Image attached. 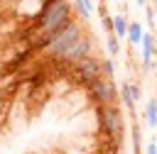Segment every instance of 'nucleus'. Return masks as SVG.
<instances>
[{
  "instance_id": "5",
  "label": "nucleus",
  "mask_w": 157,
  "mask_h": 154,
  "mask_svg": "<svg viewBox=\"0 0 157 154\" xmlns=\"http://www.w3.org/2000/svg\"><path fill=\"white\" fill-rule=\"evenodd\" d=\"M93 54V37L86 32L81 39H76L59 59H56V64H61V66H74V64H78V61H83V59H88Z\"/></svg>"
},
{
  "instance_id": "13",
  "label": "nucleus",
  "mask_w": 157,
  "mask_h": 154,
  "mask_svg": "<svg viewBox=\"0 0 157 154\" xmlns=\"http://www.w3.org/2000/svg\"><path fill=\"white\" fill-rule=\"evenodd\" d=\"M105 51H108V56H113V59L120 54V39H118L113 32L105 34Z\"/></svg>"
},
{
  "instance_id": "11",
  "label": "nucleus",
  "mask_w": 157,
  "mask_h": 154,
  "mask_svg": "<svg viewBox=\"0 0 157 154\" xmlns=\"http://www.w3.org/2000/svg\"><path fill=\"white\" fill-rule=\"evenodd\" d=\"M71 2H74V10H76V15H78L81 20H91V15H93V10H96L93 0H71Z\"/></svg>"
},
{
  "instance_id": "10",
  "label": "nucleus",
  "mask_w": 157,
  "mask_h": 154,
  "mask_svg": "<svg viewBox=\"0 0 157 154\" xmlns=\"http://www.w3.org/2000/svg\"><path fill=\"white\" fill-rule=\"evenodd\" d=\"M142 117H145V122H147L150 130H157V98L155 95L147 100V105L142 110Z\"/></svg>"
},
{
  "instance_id": "17",
  "label": "nucleus",
  "mask_w": 157,
  "mask_h": 154,
  "mask_svg": "<svg viewBox=\"0 0 157 154\" xmlns=\"http://www.w3.org/2000/svg\"><path fill=\"white\" fill-rule=\"evenodd\" d=\"M130 90H132V98L140 103V98H142V90H140V86H137L135 81H130Z\"/></svg>"
},
{
  "instance_id": "6",
  "label": "nucleus",
  "mask_w": 157,
  "mask_h": 154,
  "mask_svg": "<svg viewBox=\"0 0 157 154\" xmlns=\"http://www.w3.org/2000/svg\"><path fill=\"white\" fill-rule=\"evenodd\" d=\"M140 54H142V68H145V71L155 68V56H157V39H155V32L145 29V37H142V44H140Z\"/></svg>"
},
{
  "instance_id": "9",
  "label": "nucleus",
  "mask_w": 157,
  "mask_h": 154,
  "mask_svg": "<svg viewBox=\"0 0 157 154\" xmlns=\"http://www.w3.org/2000/svg\"><path fill=\"white\" fill-rule=\"evenodd\" d=\"M118 100L123 103V108H125L128 112H132V110H135L137 100L132 98V90H130V81H123V83H120V88H118Z\"/></svg>"
},
{
  "instance_id": "15",
  "label": "nucleus",
  "mask_w": 157,
  "mask_h": 154,
  "mask_svg": "<svg viewBox=\"0 0 157 154\" xmlns=\"http://www.w3.org/2000/svg\"><path fill=\"white\" fill-rule=\"evenodd\" d=\"M145 22H147V29H150V32H155V29H157V27H155L157 22H155V7H152V5H147V7H145Z\"/></svg>"
},
{
  "instance_id": "20",
  "label": "nucleus",
  "mask_w": 157,
  "mask_h": 154,
  "mask_svg": "<svg viewBox=\"0 0 157 154\" xmlns=\"http://www.w3.org/2000/svg\"><path fill=\"white\" fill-rule=\"evenodd\" d=\"M108 2H113V5H123V0H108Z\"/></svg>"
},
{
  "instance_id": "12",
  "label": "nucleus",
  "mask_w": 157,
  "mask_h": 154,
  "mask_svg": "<svg viewBox=\"0 0 157 154\" xmlns=\"http://www.w3.org/2000/svg\"><path fill=\"white\" fill-rule=\"evenodd\" d=\"M98 15H101V29H103L105 34H110V32H113V15L105 10V2L98 7Z\"/></svg>"
},
{
  "instance_id": "7",
  "label": "nucleus",
  "mask_w": 157,
  "mask_h": 154,
  "mask_svg": "<svg viewBox=\"0 0 157 154\" xmlns=\"http://www.w3.org/2000/svg\"><path fill=\"white\" fill-rule=\"evenodd\" d=\"M142 37H145V24L137 22V20H130V24H128V44L132 49H137L142 44Z\"/></svg>"
},
{
  "instance_id": "18",
  "label": "nucleus",
  "mask_w": 157,
  "mask_h": 154,
  "mask_svg": "<svg viewBox=\"0 0 157 154\" xmlns=\"http://www.w3.org/2000/svg\"><path fill=\"white\" fill-rule=\"evenodd\" d=\"M145 154H157V139H150L145 144Z\"/></svg>"
},
{
  "instance_id": "4",
  "label": "nucleus",
  "mask_w": 157,
  "mask_h": 154,
  "mask_svg": "<svg viewBox=\"0 0 157 154\" xmlns=\"http://www.w3.org/2000/svg\"><path fill=\"white\" fill-rule=\"evenodd\" d=\"M83 90H86L88 100H91L96 108H98V105H110V103H118V86H115V78L103 76V78L93 81L88 88H83Z\"/></svg>"
},
{
  "instance_id": "1",
  "label": "nucleus",
  "mask_w": 157,
  "mask_h": 154,
  "mask_svg": "<svg viewBox=\"0 0 157 154\" xmlns=\"http://www.w3.org/2000/svg\"><path fill=\"white\" fill-rule=\"evenodd\" d=\"M96 122H98V132H101L103 139L123 142V132H125L123 105H118V103L98 105V108H96Z\"/></svg>"
},
{
  "instance_id": "19",
  "label": "nucleus",
  "mask_w": 157,
  "mask_h": 154,
  "mask_svg": "<svg viewBox=\"0 0 157 154\" xmlns=\"http://www.w3.org/2000/svg\"><path fill=\"white\" fill-rule=\"evenodd\" d=\"M135 5H137V7H140V10H145V7H147V5H150V0H135Z\"/></svg>"
},
{
  "instance_id": "2",
  "label": "nucleus",
  "mask_w": 157,
  "mask_h": 154,
  "mask_svg": "<svg viewBox=\"0 0 157 154\" xmlns=\"http://www.w3.org/2000/svg\"><path fill=\"white\" fill-rule=\"evenodd\" d=\"M86 34V27H83V22L81 20H71L66 27H61L56 34H52L47 42H44V46H42V54L47 56V59H52V61H56L76 39H81Z\"/></svg>"
},
{
  "instance_id": "3",
  "label": "nucleus",
  "mask_w": 157,
  "mask_h": 154,
  "mask_svg": "<svg viewBox=\"0 0 157 154\" xmlns=\"http://www.w3.org/2000/svg\"><path fill=\"white\" fill-rule=\"evenodd\" d=\"M71 78H74L81 88H88L93 81L103 78V59H98V56L91 54L88 59L74 64V66H71Z\"/></svg>"
},
{
  "instance_id": "14",
  "label": "nucleus",
  "mask_w": 157,
  "mask_h": 154,
  "mask_svg": "<svg viewBox=\"0 0 157 154\" xmlns=\"http://www.w3.org/2000/svg\"><path fill=\"white\" fill-rule=\"evenodd\" d=\"M142 134H140V127L137 125H132V149H135V154H142Z\"/></svg>"
},
{
  "instance_id": "21",
  "label": "nucleus",
  "mask_w": 157,
  "mask_h": 154,
  "mask_svg": "<svg viewBox=\"0 0 157 154\" xmlns=\"http://www.w3.org/2000/svg\"><path fill=\"white\" fill-rule=\"evenodd\" d=\"M155 76H157V59H155Z\"/></svg>"
},
{
  "instance_id": "16",
  "label": "nucleus",
  "mask_w": 157,
  "mask_h": 154,
  "mask_svg": "<svg viewBox=\"0 0 157 154\" xmlns=\"http://www.w3.org/2000/svg\"><path fill=\"white\" fill-rule=\"evenodd\" d=\"M103 76H108V78H115V61H113V56L103 59Z\"/></svg>"
},
{
  "instance_id": "8",
  "label": "nucleus",
  "mask_w": 157,
  "mask_h": 154,
  "mask_svg": "<svg viewBox=\"0 0 157 154\" xmlns=\"http://www.w3.org/2000/svg\"><path fill=\"white\" fill-rule=\"evenodd\" d=\"M128 24H130V20H128L125 12H115L113 15V34L120 42H128Z\"/></svg>"
}]
</instances>
